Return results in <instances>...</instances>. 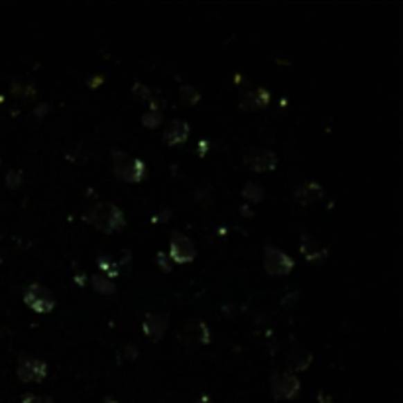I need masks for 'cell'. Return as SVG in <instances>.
Listing matches in <instances>:
<instances>
[{
  "label": "cell",
  "mask_w": 403,
  "mask_h": 403,
  "mask_svg": "<svg viewBox=\"0 0 403 403\" xmlns=\"http://www.w3.org/2000/svg\"><path fill=\"white\" fill-rule=\"evenodd\" d=\"M85 219L87 222H91L95 229L102 231V233L123 231L124 224H126L124 213L112 203H97V205L89 207L85 211Z\"/></svg>",
  "instance_id": "6da1fadb"
},
{
  "label": "cell",
  "mask_w": 403,
  "mask_h": 403,
  "mask_svg": "<svg viewBox=\"0 0 403 403\" xmlns=\"http://www.w3.org/2000/svg\"><path fill=\"white\" fill-rule=\"evenodd\" d=\"M24 303L32 311H36V313H49V311H53V307H55V299H53V295L49 289H46L44 285H39V283H30L28 287H26L24 292Z\"/></svg>",
  "instance_id": "7a4b0ae2"
},
{
  "label": "cell",
  "mask_w": 403,
  "mask_h": 403,
  "mask_svg": "<svg viewBox=\"0 0 403 403\" xmlns=\"http://www.w3.org/2000/svg\"><path fill=\"white\" fill-rule=\"evenodd\" d=\"M264 266L269 276H285L294 269V260L287 256L283 250L276 246H266V256H264Z\"/></svg>",
  "instance_id": "3957f363"
},
{
  "label": "cell",
  "mask_w": 403,
  "mask_h": 403,
  "mask_svg": "<svg viewBox=\"0 0 403 403\" xmlns=\"http://www.w3.org/2000/svg\"><path fill=\"white\" fill-rule=\"evenodd\" d=\"M269 388H271V393H274L276 400H292V397H295L299 393L301 384H299V379L295 378L294 374L278 372V374L271 376Z\"/></svg>",
  "instance_id": "277c9868"
},
{
  "label": "cell",
  "mask_w": 403,
  "mask_h": 403,
  "mask_svg": "<svg viewBox=\"0 0 403 403\" xmlns=\"http://www.w3.org/2000/svg\"><path fill=\"white\" fill-rule=\"evenodd\" d=\"M244 163L254 171H271L278 168V156L264 147H250L244 154Z\"/></svg>",
  "instance_id": "5b68a950"
},
{
  "label": "cell",
  "mask_w": 403,
  "mask_h": 403,
  "mask_svg": "<svg viewBox=\"0 0 403 403\" xmlns=\"http://www.w3.org/2000/svg\"><path fill=\"white\" fill-rule=\"evenodd\" d=\"M114 159H116L114 173H116V177H120L124 181H130V183L142 181V177L146 175V165H144V161H140V159H126L124 154H120V158Z\"/></svg>",
  "instance_id": "8992f818"
},
{
  "label": "cell",
  "mask_w": 403,
  "mask_h": 403,
  "mask_svg": "<svg viewBox=\"0 0 403 403\" xmlns=\"http://www.w3.org/2000/svg\"><path fill=\"white\" fill-rule=\"evenodd\" d=\"M170 256L177 262V264H189L193 262L197 256V250L193 242L183 236V234H173L171 236V246H170Z\"/></svg>",
  "instance_id": "52a82bcc"
},
{
  "label": "cell",
  "mask_w": 403,
  "mask_h": 403,
  "mask_svg": "<svg viewBox=\"0 0 403 403\" xmlns=\"http://www.w3.org/2000/svg\"><path fill=\"white\" fill-rule=\"evenodd\" d=\"M16 374L22 382H42L48 376V366L44 360L37 358H22L16 368Z\"/></svg>",
  "instance_id": "ba28073f"
},
{
  "label": "cell",
  "mask_w": 403,
  "mask_h": 403,
  "mask_svg": "<svg viewBox=\"0 0 403 403\" xmlns=\"http://www.w3.org/2000/svg\"><path fill=\"white\" fill-rule=\"evenodd\" d=\"M269 100V93L266 89H248V91H242L240 95V107L246 110H258L262 107H266Z\"/></svg>",
  "instance_id": "9c48e42d"
},
{
  "label": "cell",
  "mask_w": 403,
  "mask_h": 403,
  "mask_svg": "<svg viewBox=\"0 0 403 403\" xmlns=\"http://www.w3.org/2000/svg\"><path fill=\"white\" fill-rule=\"evenodd\" d=\"M168 329V317L163 313H147L144 319V332L150 339L159 341Z\"/></svg>",
  "instance_id": "30bf717a"
},
{
  "label": "cell",
  "mask_w": 403,
  "mask_h": 403,
  "mask_svg": "<svg viewBox=\"0 0 403 403\" xmlns=\"http://www.w3.org/2000/svg\"><path fill=\"white\" fill-rule=\"evenodd\" d=\"M189 136V124L183 123V120H173V123L168 126L165 134H163V140L170 144V146H177V144H183Z\"/></svg>",
  "instance_id": "8fae6325"
},
{
  "label": "cell",
  "mask_w": 403,
  "mask_h": 403,
  "mask_svg": "<svg viewBox=\"0 0 403 403\" xmlns=\"http://www.w3.org/2000/svg\"><path fill=\"white\" fill-rule=\"evenodd\" d=\"M321 197H325V189L319 183H303L299 185L297 191H295V199L301 205H311L313 201H317Z\"/></svg>",
  "instance_id": "7c38bea8"
},
{
  "label": "cell",
  "mask_w": 403,
  "mask_h": 403,
  "mask_svg": "<svg viewBox=\"0 0 403 403\" xmlns=\"http://www.w3.org/2000/svg\"><path fill=\"white\" fill-rule=\"evenodd\" d=\"M183 334H193V339L199 344H208L211 341V334H208L207 325L203 321H187L185 323Z\"/></svg>",
  "instance_id": "4fadbf2b"
},
{
  "label": "cell",
  "mask_w": 403,
  "mask_h": 403,
  "mask_svg": "<svg viewBox=\"0 0 403 403\" xmlns=\"http://www.w3.org/2000/svg\"><path fill=\"white\" fill-rule=\"evenodd\" d=\"M301 252L305 254V258L309 262H319L321 258L327 256V252L325 250H321L315 246V242L309 238V236H303V242H301Z\"/></svg>",
  "instance_id": "5bb4252c"
},
{
  "label": "cell",
  "mask_w": 403,
  "mask_h": 403,
  "mask_svg": "<svg viewBox=\"0 0 403 403\" xmlns=\"http://www.w3.org/2000/svg\"><path fill=\"white\" fill-rule=\"evenodd\" d=\"M93 285H95V289L100 292V294H114V283H110L109 278H102V276H95L93 278Z\"/></svg>",
  "instance_id": "9a60e30c"
},
{
  "label": "cell",
  "mask_w": 403,
  "mask_h": 403,
  "mask_svg": "<svg viewBox=\"0 0 403 403\" xmlns=\"http://www.w3.org/2000/svg\"><path fill=\"white\" fill-rule=\"evenodd\" d=\"M242 195L246 197V199H250V201H254V203H258L262 197H264V191H262V187L256 183H248L244 187V191H242Z\"/></svg>",
  "instance_id": "2e32d148"
},
{
  "label": "cell",
  "mask_w": 403,
  "mask_h": 403,
  "mask_svg": "<svg viewBox=\"0 0 403 403\" xmlns=\"http://www.w3.org/2000/svg\"><path fill=\"white\" fill-rule=\"evenodd\" d=\"M142 120H144V124H146L147 128H156L161 120H163V114L159 112V110H152V112H147V114H144L142 116Z\"/></svg>",
  "instance_id": "e0dca14e"
},
{
  "label": "cell",
  "mask_w": 403,
  "mask_h": 403,
  "mask_svg": "<svg viewBox=\"0 0 403 403\" xmlns=\"http://www.w3.org/2000/svg\"><path fill=\"white\" fill-rule=\"evenodd\" d=\"M181 100H185L187 105H195L197 100H199V91L197 89H193V87H181Z\"/></svg>",
  "instance_id": "ac0fdd59"
},
{
  "label": "cell",
  "mask_w": 403,
  "mask_h": 403,
  "mask_svg": "<svg viewBox=\"0 0 403 403\" xmlns=\"http://www.w3.org/2000/svg\"><path fill=\"white\" fill-rule=\"evenodd\" d=\"M22 403H53L49 397H39V395H32V393H28L22 397Z\"/></svg>",
  "instance_id": "d6986e66"
},
{
  "label": "cell",
  "mask_w": 403,
  "mask_h": 403,
  "mask_svg": "<svg viewBox=\"0 0 403 403\" xmlns=\"http://www.w3.org/2000/svg\"><path fill=\"white\" fill-rule=\"evenodd\" d=\"M20 181H22L20 171H12V173H8V177H6V183H8V187H18Z\"/></svg>",
  "instance_id": "ffe728a7"
},
{
  "label": "cell",
  "mask_w": 403,
  "mask_h": 403,
  "mask_svg": "<svg viewBox=\"0 0 403 403\" xmlns=\"http://www.w3.org/2000/svg\"><path fill=\"white\" fill-rule=\"evenodd\" d=\"M158 262H159V266H161V269L170 271V264L165 262V254H163V252H159L158 254Z\"/></svg>",
  "instance_id": "44dd1931"
},
{
  "label": "cell",
  "mask_w": 403,
  "mask_h": 403,
  "mask_svg": "<svg viewBox=\"0 0 403 403\" xmlns=\"http://www.w3.org/2000/svg\"><path fill=\"white\" fill-rule=\"evenodd\" d=\"M319 403H334L330 400L329 395H325V393H319Z\"/></svg>",
  "instance_id": "7402d4cb"
}]
</instances>
